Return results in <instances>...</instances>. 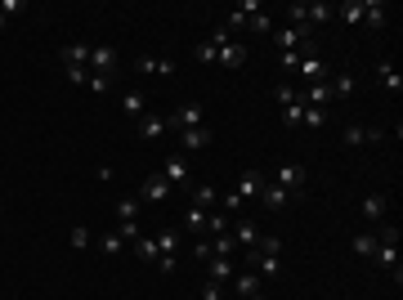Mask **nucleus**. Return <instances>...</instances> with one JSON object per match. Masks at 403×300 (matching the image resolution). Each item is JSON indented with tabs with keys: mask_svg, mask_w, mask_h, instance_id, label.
<instances>
[{
	"mask_svg": "<svg viewBox=\"0 0 403 300\" xmlns=\"http://www.w3.org/2000/svg\"><path fill=\"white\" fill-rule=\"evenodd\" d=\"M376 251H372V260L381 269H395V278H399V229L395 224H376Z\"/></svg>",
	"mask_w": 403,
	"mask_h": 300,
	"instance_id": "obj_1",
	"label": "nucleus"
},
{
	"mask_svg": "<svg viewBox=\"0 0 403 300\" xmlns=\"http://www.w3.org/2000/svg\"><path fill=\"white\" fill-rule=\"evenodd\" d=\"M202 122H206V107L193 99V103H179L175 112L166 117V130H179V135H184V130H198Z\"/></svg>",
	"mask_w": 403,
	"mask_h": 300,
	"instance_id": "obj_2",
	"label": "nucleus"
},
{
	"mask_svg": "<svg viewBox=\"0 0 403 300\" xmlns=\"http://www.w3.org/2000/svg\"><path fill=\"white\" fill-rule=\"evenodd\" d=\"M274 45L278 50H305V45H314V27H274Z\"/></svg>",
	"mask_w": 403,
	"mask_h": 300,
	"instance_id": "obj_3",
	"label": "nucleus"
},
{
	"mask_svg": "<svg viewBox=\"0 0 403 300\" xmlns=\"http://www.w3.org/2000/svg\"><path fill=\"white\" fill-rule=\"evenodd\" d=\"M274 184L283 188L287 197H300V193H305V166H296V162L278 166V179H274Z\"/></svg>",
	"mask_w": 403,
	"mask_h": 300,
	"instance_id": "obj_4",
	"label": "nucleus"
},
{
	"mask_svg": "<svg viewBox=\"0 0 403 300\" xmlns=\"http://www.w3.org/2000/svg\"><path fill=\"white\" fill-rule=\"evenodd\" d=\"M260 292H264V278H260L255 269L242 265V269L234 273V296H238V300H251V296H260Z\"/></svg>",
	"mask_w": 403,
	"mask_h": 300,
	"instance_id": "obj_5",
	"label": "nucleus"
},
{
	"mask_svg": "<svg viewBox=\"0 0 403 300\" xmlns=\"http://www.w3.org/2000/svg\"><path fill=\"white\" fill-rule=\"evenodd\" d=\"M162 179H166L170 188H179V193H188V188H193V175H188V162L184 157H170L162 166Z\"/></svg>",
	"mask_w": 403,
	"mask_h": 300,
	"instance_id": "obj_6",
	"label": "nucleus"
},
{
	"mask_svg": "<svg viewBox=\"0 0 403 300\" xmlns=\"http://www.w3.org/2000/svg\"><path fill=\"white\" fill-rule=\"evenodd\" d=\"M260 188H264V175H260V171H242L234 193H238L242 202H260Z\"/></svg>",
	"mask_w": 403,
	"mask_h": 300,
	"instance_id": "obj_7",
	"label": "nucleus"
},
{
	"mask_svg": "<svg viewBox=\"0 0 403 300\" xmlns=\"http://www.w3.org/2000/svg\"><path fill=\"white\" fill-rule=\"evenodd\" d=\"M175 233H162L157 237V273H175Z\"/></svg>",
	"mask_w": 403,
	"mask_h": 300,
	"instance_id": "obj_8",
	"label": "nucleus"
},
{
	"mask_svg": "<svg viewBox=\"0 0 403 300\" xmlns=\"http://www.w3.org/2000/svg\"><path fill=\"white\" fill-rule=\"evenodd\" d=\"M238 273V260H229V256H211L206 260V282H229Z\"/></svg>",
	"mask_w": 403,
	"mask_h": 300,
	"instance_id": "obj_9",
	"label": "nucleus"
},
{
	"mask_svg": "<svg viewBox=\"0 0 403 300\" xmlns=\"http://www.w3.org/2000/svg\"><path fill=\"white\" fill-rule=\"evenodd\" d=\"M139 72L143 77H175V63L166 54H139Z\"/></svg>",
	"mask_w": 403,
	"mask_h": 300,
	"instance_id": "obj_10",
	"label": "nucleus"
},
{
	"mask_svg": "<svg viewBox=\"0 0 403 300\" xmlns=\"http://www.w3.org/2000/svg\"><path fill=\"white\" fill-rule=\"evenodd\" d=\"M385 211H390V193H368L363 197V220L368 224H381Z\"/></svg>",
	"mask_w": 403,
	"mask_h": 300,
	"instance_id": "obj_11",
	"label": "nucleus"
},
{
	"mask_svg": "<svg viewBox=\"0 0 403 300\" xmlns=\"http://www.w3.org/2000/svg\"><path fill=\"white\" fill-rule=\"evenodd\" d=\"M296 72H300V81H309V86H314V81H327V77H332V72L323 67L319 54H300V67H296Z\"/></svg>",
	"mask_w": 403,
	"mask_h": 300,
	"instance_id": "obj_12",
	"label": "nucleus"
},
{
	"mask_svg": "<svg viewBox=\"0 0 403 300\" xmlns=\"http://www.w3.org/2000/svg\"><path fill=\"white\" fill-rule=\"evenodd\" d=\"M170 193H175V188H170L162 175H148V179H143V188H139V202H166Z\"/></svg>",
	"mask_w": 403,
	"mask_h": 300,
	"instance_id": "obj_13",
	"label": "nucleus"
},
{
	"mask_svg": "<svg viewBox=\"0 0 403 300\" xmlns=\"http://www.w3.org/2000/svg\"><path fill=\"white\" fill-rule=\"evenodd\" d=\"M90 50L94 45H85V41H72V45H63V67H90Z\"/></svg>",
	"mask_w": 403,
	"mask_h": 300,
	"instance_id": "obj_14",
	"label": "nucleus"
},
{
	"mask_svg": "<svg viewBox=\"0 0 403 300\" xmlns=\"http://www.w3.org/2000/svg\"><path fill=\"white\" fill-rule=\"evenodd\" d=\"M247 269H255V273H260V278H274V273L278 269H283V265H278V256H264V251H247Z\"/></svg>",
	"mask_w": 403,
	"mask_h": 300,
	"instance_id": "obj_15",
	"label": "nucleus"
},
{
	"mask_svg": "<svg viewBox=\"0 0 403 300\" xmlns=\"http://www.w3.org/2000/svg\"><path fill=\"white\" fill-rule=\"evenodd\" d=\"M113 67H117V50H113V45H94V50H90V72H103V77H108Z\"/></svg>",
	"mask_w": 403,
	"mask_h": 300,
	"instance_id": "obj_16",
	"label": "nucleus"
},
{
	"mask_svg": "<svg viewBox=\"0 0 403 300\" xmlns=\"http://www.w3.org/2000/svg\"><path fill=\"white\" fill-rule=\"evenodd\" d=\"M287 202H291V197L283 193V188H278L274 179H264V188H260V207H264V211H283Z\"/></svg>",
	"mask_w": 403,
	"mask_h": 300,
	"instance_id": "obj_17",
	"label": "nucleus"
},
{
	"mask_svg": "<svg viewBox=\"0 0 403 300\" xmlns=\"http://www.w3.org/2000/svg\"><path fill=\"white\" fill-rule=\"evenodd\" d=\"M215 63H224L229 72H234V67H242V63H247V45H242V41H229L224 50H219V58H215Z\"/></svg>",
	"mask_w": 403,
	"mask_h": 300,
	"instance_id": "obj_18",
	"label": "nucleus"
},
{
	"mask_svg": "<svg viewBox=\"0 0 403 300\" xmlns=\"http://www.w3.org/2000/svg\"><path fill=\"white\" fill-rule=\"evenodd\" d=\"M162 135H166V117L143 112V117H139V139H162Z\"/></svg>",
	"mask_w": 403,
	"mask_h": 300,
	"instance_id": "obj_19",
	"label": "nucleus"
},
{
	"mask_svg": "<svg viewBox=\"0 0 403 300\" xmlns=\"http://www.w3.org/2000/svg\"><path fill=\"white\" fill-rule=\"evenodd\" d=\"M363 27H372V32L385 27V5L381 0H363Z\"/></svg>",
	"mask_w": 403,
	"mask_h": 300,
	"instance_id": "obj_20",
	"label": "nucleus"
},
{
	"mask_svg": "<svg viewBox=\"0 0 403 300\" xmlns=\"http://www.w3.org/2000/svg\"><path fill=\"white\" fill-rule=\"evenodd\" d=\"M206 251H211V256H229V260H234L238 256V242H234V233H215V237H206Z\"/></svg>",
	"mask_w": 403,
	"mask_h": 300,
	"instance_id": "obj_21",
	"label": "nucleus"
},
{
	"mask_svg": "<svg viewBox=\"0 0 403 300\" xmlns=\"http://www.w3.org/2000/svg\"><path fill=\"white\" fill-rule=\"evenodd\" d=\"M229 233H234V242L238 247H255V242H260V224H247V220H242V224H234V229H229Z\"/></svg>",
	"mask_w": 403,
	"mask_h": 300,
	"instance_id": "obj_22",
	"label": "nucleus"
},
{
	"mask_svg": "<svg viewBox=\"0 0 403 300\" xmlns=\"http://www.w3.org/2000/svg\"><path fill=\"white\" fill-rule=\"evenodd\" d=\"M376 77H381V86H385L390 94H399V90H403V72H399V67H390L385 58L376 63Z\"/></svg>",
	"mask_w": 403,
	"mask_h": 300,
	"instance_id": "obj_23",
	"label": "nucleus"
},
{
	"mask_svg": "<svg viewBox=\"0 0 403 300\" xmlns=\"http://www.w3.org/2000/svg\"><path fill=\"white\" fill-rule=\"evenodd\" d=\"M336 18L345 22V27H359V22H363V0H345V5H336Z\"/></svg>",
	"mask_w": 403,
	"mask_h": 300,
	"instance_id": "obj_24",
	"label": "nucleus"
},
{
	"mask_svg": "<svg viewBox=\"0 0 403 300\" xmlns=\"http://www.w3.org/2000/svg\"><path fill=\"white\" fill-rule=\"evenodd\" d=\"M188 197H193V207H198V211H215V188L211 184H193Z\"/></svg>",
	"mask_w": 403,
	"mask_h": 300,
	"instance_id": "obj_25",
	"label": "nucleus"
},
{
	"mask_svg": "<svg viewBox=\"0 0 403 300\" xmlns=\"http://www.w3.org/2000/svg\"><path fill=\"white\" fill-rule=\"evenodd\" d=\"M229 229H234V215H224L219 207L206 211V233H211V237H215V233H229Z\"/></svg>",
	"mask_w": 403,
	"mask_h": 300,
	"instance_id": "obj_26",
	"label": "nucleus"
},
{
	"mask_svg": "<svg viewBox=\"0 0 403 300\" xmlns=\"http://www.w3.org/2000/svg\"><path fill=\"white\" fill-rule=\"evenodd\" d=\"M121 107H126V117H134V122H139V117L148 112V103H143V94H139V90H126V94H121Z\"/></svg>",
	"mask_w": 403,
	"mask_h": 300,
	"instance_id": "obj_27",
	"label": "nucleus"
},
{
	"mask_svg": "<svg viewBox=\"0 0 403 300\" xmlns=\"http://www.w3.org/2000/svg\"><path fill=\"white\" fill-rule=\"evenodd\" d=\"M130 247H134V256H139L143 265H157V237H143V233H139Z\"/></svg>",
	"mask_w": 403,
	"mask_h": 300,
	"instance_id": "obj_28",
	"label": "nucleus"
},
{
	"mask_svg": "<svg viewBox=\"0 0 403 300\" xmlns=\"http://www.w3.org/2000/svg\"><path fill=\"white\" fill-rule=\"evenodd\" d=\"M327 86H332V99H350V94H354V77H350V72H336V77H327Z\"/></svg>",
	"mask_w": 403,
	"mask_h": 300,
	"instance_id": "obj_29",
	"label": "nucleus"
},
{
	"mask_svg": "<svg viewBox=\"0 0 403 300\" xmlns=\"http://www.w3.org/2000/svg\"><path fill=\"white\" fill-rule=\"evenodd\" d=\"M179 139H184V148H188V152H202L206 143H211V130H206V126H198V130H184Z\"/></svg>",
	"mask_w": 403,
	"mask_h": 300,
	"instance_id": "obj_30",
	"label": "nucleus"
},
{
	"mask_svg": "<svg viewBox=\"0 0 403 300\" xmlns=\"http://www.w3.org/2000/svg\"><path fill=\"white\" fill-rule=\"evenodd\" d=\"M332 18H336L332 0H314V5H309V27H314V22H332Z\"/></svg>",
	"mask_w": 403,
	"mask_h": 300,
	"instance_id": "obj_31",
	"label": "nucleus"
},
{
	"mask_svg": "<svg viewBox=\"0 0 403 300\" xmlns=\"http://www.w3.org/2000/svg\"><path fill=\"white\" fill-rule=\"evenodd\" d=\"M121 220H139V193H126L117 202V224Z\"/></svg>",
	"mask_w": 403,
	"mask_h": 300,
	"instance_id": "obj_32",
	"label": "nucleus"
},
{
	"mask_svg": "<svg viewBox=\"0 0 403 300\" xmlns=\"http://www.w3.org/2000/svg\"><path fill=\"white\" fill-rule=\"evenodd\" d=\"M381 139V130H363V126H345V143L354 148V143H376Z\"/></svg>",
	"mask_w": 403,
	"mask_h": 300,
	"instance_id": "obj_33",
	"label": "nucleus"
},
{
	"mask_svg": "<svg viewBox=\"0 0 403 300\" xmlns=\"http://www.w3.org/2000/svg\"><path fill=\"white\" fill-rule=\"evenodd\" d=\"M99 251H103V256H121V251H126V237H121L117 229L103 233V237H99Z\"/></svg>",
	"mask_w": 403,
	"mask_h": 300,
	"instance_id": "obj_34",
	"label": "nucleus"
},
{
	"mask_svg": "<svg viewBox=\"0 0 403 300\" xmlns=\"http://www.w3.org/2000/svg\"><path fill=\"white\" fill-rule=\"evenodd\" d=\"M287 27H309V5H287Z\"/></svg>",
	"mask_w": 403,
	"mask_h": 300,
	"instance_id": "obj_35",
	"label": "nucleus"
},
{
	"mask_svg": "<svg viewBox=\"0 0 403 300\" xmlns=\"http://www.w3.org/2000/svg\"><path fill=\"white\" fill-rule=\"evenodd\" d=\"M255 251H264V256H278V251H283V237H278V233H260Z\"/></svg>",
	"mask_w": 403,
	"mask_h": 300,
	"instance_id": "obj_36",
	"label": "nucleus"
},
{
	"mask_svg": "<svg viewBox=\"0 0 403 300\" xmlns=\"http://www.w3.org/2000/svg\"><path fill=\"white\" fill-rule=\"evenodd\" d=\"M376 251V233H359L354 237V256H372Z\"/></svg>",
	"mask_w": 403,
	"mask_h": 300,
	"instance_id": "obj_37",
	"label": "nucleus"
},
{
	"mask_svg": "<svg viewBox=\"0 0 403 300\" xmlns=\"http://www.w3.org/2000/svg\"><path fill=\"white\" fill-rule=\"evenodd\" d=\"M184 224L193 233H206V211H198V207H188V215H184Z\"/></svg>",
	"mask_w": 403,
	"mask_h": 300,
	"instance_id": "obj_38",
	"label": "nucleus"
},
{
	"mask_svg": "<svg viewBox=\"0 0 403 300\" xmlns=\"http://www.w3.org/2000/svg\"><path fill=\"white\" fill-rule=\"evenodd\" d=\"M193 58H198V63H215V58H219V50H215L211 41H202L198 50H193Z\"/></svg>",
	"mask_w": 403,
	"mask_h": 300,
	"instance_id": "obj_39",
	"label": "nucleus"
},
{
	"mask_svg": "<svg viewBox=\"0 0 403 300\" xmlns=\"http://www.w3.org/2000/svg\"><path fill=\"white\" fill-rule=\"evenodd\" d=\"M300 117H305V103H291V107H283V122H287V130H296V126H300Z\"/></svg>",
	"mask_w": 403,
	"mask_h": 300,
	"instance_id": "obj_40",
	"label": "nucleus"
},
{
	"mask_svg": "<svg viewBox=\"0 0 403 300\" xmlns=\"http://www.w3.org/2000/svg\"><path fill=\"white\" fill-rule=\"evenodd\" d=\"M251 27L260 32V36H274V18H269L264 9H260V14H251Z\"/></svg>",
	"mask_w": 403,
	"mask_h": 300,
	"instance_id": "obj_41",
	"label": "nucleus"
},
{
	"mask_svg": "<svg viewBox=\"0 0 403 300\" xmlns=\"http://www.w3.org/2000/svg\"><path fill=\"white\" fill-rule=\"evenodd\" d=\"M117 233L126 237V247H130L134 237H139V220H121V224H117Z\"/></svg>",
	"mask_w": 403,
	"mask_h": 300,
	"instance_id": "obj_42",
	"label": "nucleus"
},
{
	"mask_svg": "<svg viewBox=\"0 0 403 300\" xmlns=\"http://www.w3.org/2000/svg\"><path fill=\"white\" fill-rule=\"evenodd\" d=\"M90 242H94V237H90V229H72V251H85Z\"/></svg>",
	"mask_w": 403,
	"mask_h": 300,
	"instance_id": "obj_43",
	"label": "nucleus"
},
{
	"mask_svg": "<svg viewBox=\"0 0 403 300\" xmlns=\"http://www.w3.org/2000/svg\"><path fill=\"white\" fill-rule=\"evenodd\" d=\"M300 126H314V130H319V126H323V107H305Z\"/></svg>",
	"mask_w": 403,
	"mask_h": 300,
	"instance_id": "obj_44",
	"label": "nucleus"
},
{
	"mask_svg": "<svg viewBox=\"0 0 403 300\" xmlns=\"http://www.w3.org/2000/svg\"><path fill=\"white\" fill-rule=\"evenodd\" d=\"M278 63H283V72H296V67H300V50H287V54H278Z\"/></svg>",
	"mask_w": 403,
	"mask_h": 300,
	"instance_id": "obj_45",
	"label": "nucleus"
},
{
	"mask_svg": "<svg viewBox=\"0 0 403 300\" xmlns=\"http://www.w3.org/2000/svg\"><path fill=\"white\" fill-rule=\"evenodd\" d=\"M278 103H283V107L300 103V90H291V86H278Z\"/></svg>",
	"mask_w": 403,
	"mask_h": 300,
	"instance_id": "obj_46",
	"label": "nucleus"
},
{
	"mask_svg": "<svg viewBox=\"0 0 403 300\" xmlns=\"http://www.w3.org/2000/svg\"><path fill=\"white\" fill-rule=\"evenodd\" d=\"M85 90L103 94V90H108V77H103V72H90V81H85Z\"/></svg>",
	"mask_w": 403,
	"mask_h": 300,
	"instance_id": "obj_47",
	"label": "nucleus"
},
{
	"mask_svg": "<svg viewBox=\"0 0 403 300\" xmlns=\"http://www.w3.org/2000/svg\"><path fill=\"white\" fill-rule=\"evenodd\" d=\"M68 77H72V86H85V81H90V67H68Z\"/></svg>",
	"mask_w": 403,
	"mask_h": 300,
	"instance_id": "obj_48",
	"label": "nucleus"
},
{
	"mask_svg": "<svg viewBox=\"0 0 403 300\" xmlns=\"http://www.w3.org/2000/svg\"><path fill=\"white\" fill-rule=\"evenodd\" d=\"M219 296H224V287H219V282H206L202 287V300H219Z\"/></svg>",
	"mask_w": 403,
	"mask_h": 300,
	"instance_id": "obj_49",
	"label": "nucleus"
},
{
	"mask_svg": "<svg viewBox=\"0 0 403 300\" xmlns=\"http://www.w3.org/2000/svg\"><path fill=\"white\" fill-rule=\"evenodd\" d=\"M5 22H9V18H5V9H0V27H5Z\"/></svg>",
	"mask_w": 403,
	"mask_h": 300,
	"instance_id": "obj_50",
	"label": "nucleus"
},
{
	"mask_svg": "<svg viewBox=\"0 0 403 300\" xmlns=\"http://www.w3.org/2000/svg\"><path fill=\"white\" fill-rule=\"evenodd\" d=\"M219 300H238V296H219Z\"/></svg>",
	"mask_w": 403,
	"mask_h": 300,
	"instance_id": "obj_51",
	"label": "nucleus"
},
{
	"mask_svg": "<svg viewBox=\"0 0 403 300\" xmlns=\"http://www.w3.org/2000/svg\"><path fill=\"white\" fill-rule=\"evenodd\" d=\"M251 300H264V292H260V296H251Z\"/></svg>",
	"mask_w": 403,
	"mask_h": 300,
	"instance_id": "obj_52",
	"label": "nucleus"
}]
</instances>
